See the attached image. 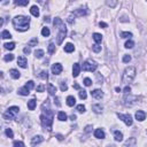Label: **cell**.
Here are the masks:
<instances>
[{
  "mask_svg": "<svg viewBox=\"0 0 147 147\" xmlns=\"http://www.w3.org/2000/svg\"><path fill=\"white\" fill-rule=\"evenodd\" d=\"M29 23H30V18L25 16H15L13 18L14 28L18 31H27L29 29Z\"/></svg>",
  "mask_w": 147,
  "mask_h": 147,
  "instance_id": "cell-1",
  "label": "cell"
},
{
  "mask_svg": "<svg viewBox=\"0 0 147 147\" xmlns=\"http://www.w3.org/2000/svg\"><path fill=\"white\" fill-rule=\"evenodd\" d=\"M53 24H54V27L59 29V35H57V44L60 45L62 40L66 38V35H67V28L64 25V23L62 22V20L59 17H55L54 21H53Z\"/></svg>",
  "mask_w": 147,
  "mask_h": 147,
  "instance_id": "cell-2",
  "label": "cell"
},
{
  "mask_svg": "<svg viewBox=\"0 0 147 147\" xmlns=\"http://www.w3.org/2000/svg\"><path fill=\"white\" fill-rule=\"evenodd\" d=\"M40 121H42L43 126L45 129H47L48 131H51L52 124H53V113H52L51 109L44 110V114L40 116Z\"/></svg>",
  "mask_w": 147,
  "mask_h": 147,
  "instance_id": "cell-3",
  "label": "cell"
},
{
  "mask_svg": "<svg viewBox=\"0 0 147 147\" xmlns=\"http://www.w3.org/2000/svg\"><path fill=\"white\" fill-rule=\"evenodd\" d=\"M135 77H136V68L135 67H128L123 72L122 82L124 84H129L135 79Z\"/></svg>",
  "mask_w": 147,
  "mask_h": 147,
  "instance_id": "cell-4",
  "label": "cell"
},
{
  "mask_svg": "<svg viewBox=\"0 0 147 147\" xmlns=\"http://www.w3.org/2000/svg\"><path fill=\"white\" fill-rule=\"evenodd\" d=\"M18 107L16 106H13V107H9L8 110L3 114V117H5V120H13L14 117L16 116V114H18Z\"/></svg>",
  "mask_w": 147,
  "mask_h": 147,
  "instance_id": "cell-5",
  "label": "cell"
},
{
  "mask_svg": "<svg viewBox=\"0 0 147 147\" xmlns=\"http://www.w3.org/2000/svg\"><path fill=\"white\" fill-rule=\"evenodd\" d=\"M97 68H98L97 62L92 60H86L83 63V70H85V71H96Z\"/></svg>",
  "mask_w": 147,
  "mask_h": 147,
  "instance_id": "cell-6",
  "label": "cell"
},
{
  "mask_svg": "<svg viewBox=\"0 0 147 147\" xmlns=\"http://www.w3.org/2000/svg\"><path fill=\"white\" fill-rule=\"evenodd\" d=\"M117 116H118V118L120 120H122L124 122V123L126 124L128 126H131L132 125V123H133V120H132V117H131V115H124V114H117Z\"/></svg>",
  "mask_w": 147,
  "mask_h": 147,
  "instance_id": "cell-7",
  "label": "cell"
},
{
  "mask_svg": "<svg viewBox=\"0 0 147 147\" xmlns=\"http://www.w3.org/2000/svg\"><path fill=\"white\" fill-rule=\"evenodd\" d=\"M125 102H124V105L125 106H132V105H135L136 102H137V100H138V98L137 97H131L129 94V97H125Z\"/></svg>",
  "mask_w": 147,
  "mask_h": 147,
  "instance_id": "cell-8",
  "label": "cell"
},
{
  "mask_svg": "<svg viewBox=\"0 0 147 147\" xmlns=\"http://www.w3.org/2000/svg\"><path fill=\"white\" fill-rule=\"evenodd\" d=\"M62 66H61L60 63H54L53 66H52V72L54 74V75H59V74H61V71H62Z\"/></svg>",
  "mask_w": 147,
  "mask_h": 147,
  "instance_id": "cell-9",
  "label": "cell"
},
{
  "mask_svg": "<svg viewBox=\"0 0 147 147\" xmlns=\"http://www.w3.org/2000/svg\"><path fill=\"white\" fill-rule=\"evenodd\" d=\"M91 96L93 98H96V99H101L102 97H103V92L101 90H99V89H97V90H93L91 92Z\"/></svg>",
  "mask_w": 147,
  "mask_h": 147,
  "instance_id": "cell-10",
  "label": "cell"
},
{
  "mask_svg": "<svg viewBox=\"0 0 147 147\" xmlns=\"http://www.w3.org/2000/svg\"><path fill=\"white\" fill-rule=\"evenodd\" d=\"M17 64L21 68H27V66H28V61H27V59L24 56H18V59H17Z\"/></svg>",
  "mask_w": 147,
  "mask_h": 147,
  "instance_id": "cell-11",
  "label": "cell"
},
{
  "mask_svg": "<svg viewBox=\"0 0 147 147\" xmlns=\"http://www.w3.org/2000/svg\"><path fill=\"white\" fill-rule=\"evenodd\" d=\"M79 72H81V66L78 63H74V66H72V76L77 77L79 75Z\"/></svg>",
  "mask_w": 147,
  "mask_h": 147,
  "instance_id": "cell-12",
  "label": "cell"
},
{
  "mask_svg": "<svg viewBox=\"0 0 147 147\" xmlns=\"http://www.w3.org/2000/svg\"><path fill=\"white\" fill-rule=\"evenodd\" d=\"M145 118H146V114H145L143 110H138L137 113H136V120L137 121H144Z\"/></svg>",
  "mask_w": 147,
  "mask_h": 147,
  "instance_id": "cell-13",
  "label": "cell"
},
{
  "mask_svg": "<svg viewBox=\"0 0 147 147\" xmlns=\"http://www.w3.org/2000/svg\"><path fill=\"white\" fill-rule=\"evenodd\" d=\"M94 137L98 139H103L105 138V132H103V130L97 129L96 131H94Z\"/></svg>",
  "mask_w": 147,
  "mask_h": 147,
  "instance_id": "cell-14",
  "label": "cell"
},
{
  "mask_svg": "<svg viewBox=\"0 0 147 147\" xmlns=\"http://www.w3.org/2000/svg\"><path fill=\"white\" fill-rule=\"evenodd\" d=\"M42 141H43V137H42V136H35V137L31 139V145L40 144Z\"/></svg>",
  "mask_w": 147,
  "mask_h": 147,
  "instance_id": "cell-15",
  "label": "cell"
},
{
  "mask_svg": "<svg viewBox=\"0 0 147 147\" xmlns=\"http://www.w3.org/2000/svg\"><path fill=\"white\" fill-rule=\"evenodd\" d=\"M87 14V10L86 9H83V8H79V9H77V10H75L74 12V15H76V16H83V15H86Z\"/></svg>",
  "mask_w": 147,
  "mask_h": 147,
  "instance_id": "cell-16",
  "label": "cell"
},
{
  "mask_svg": "<svg viewBox=\"0 0 147 147\" xmlns=\"http://www.w3.org/2000/svg\"><path fill=\"white\" fill-rule=\"evenodd\" d=\"M29 93H30V89H28L27 86H23L18 90V94H21V96H28Z\"/></svg>",
  "mask_w": 147,
  "mask_h": 147,
  "instance_id": "cell-17",
  "label": "cell"
},
{
  "mask_svg": "<svg viewBox=\"0 0 147 147\" xmlns=\"http://www.w3.org/2000/svg\"><path fill=\"white\" fill-rule=\"evenodd\" d=\"M47 90H48V93L51 94V96H55V92H56V87L54 86L53 84H49L47 85Z\"/></svg>",
  "mask_w": 147,
  "mask_h": 147,
  "instance_id": "cell-18",
  "label": "cell"
},
{
  "mask_svg": "<svg viewBox=\"0 0 147 147\" xmlns=\"http://www.w3.org/2000/svg\"><path fill=\"white\" fill-rule=\"evenodd\" d=\"M76 103V99H75V97H72V96H69L68 98H67V105L69 106V107H72V106Z\"/></svg>",
  "mask_w": 147,
  "mask_h": 147,
  "instance_id": "cell-19",
  "label": "cell"
},
{
  "mask_svg": "<svg viewBox=\"0 0 147 147\" xmlns=\"http://www.w3.org/2000/svg\"><path fill=\"white\" fill-rule=\"evenodd\" d=\"M74 49H75V46L72 45L71 43H68V44H66V46H64V51H66L67 53H71V52H74Z\"/></svg>",
  "mask_w": 147,
  "mask_h": 147,
  "instance_id": "cell-20",
  "label": "cell"
},
{
  "mask_svg": "<svg viewBox=\"0 0 147 147\" xmlns=\"http://www.w3.org/2000/svg\"><path fill=\"white\" fill-rule=\"evenodd\" d=\"M9 74H10V76H12L14 79H17V78H20V76H21L20 75V72H18L16 69H10L9 70Z\"/></svg>",
  "mask_w": 147,
  "mask_h": 147,
  "instance_id": "cell-21",
  "label": "cell"
},
{
  "mask_svg": "<svg viewBox=\"0 0 147 147\" xmlns=\"http://www.w3.org/2000/svg\"><path fill=\"white\" fill-rule=\"evenodd\" d=\"M30 13L35 16V17H38L39 16V8L37 6H32L31 7V9H30Z\"/></svg>",
  "mask_w": 147,
  "mask_h": 147,
  "instance_id": "cell-22",
  "label": "cell"
},
{
  "mask_svg": "<svg viewBox=\"0 0 147 147\" xmlns=\"http://www.w3.org/2000/svg\"><path fill=\"white\" fill-rule=\"evenodd\" d=\"M28 108L30 109V110H33V109L36 108V100L35 99H31L28 101Z\"/></svg>",
  "mask_w": 147,
  "mask_h": 147,
  "instance_id": "cell-23",
  "label": "cell"
},
{
  "mask_svg": "<svg viewBox=\"0 0 147 147\" xmlns=\"http://www.w3.org/2000/svg\"><path fill=\"white\" fill-rule=\"evenodd\" d=\"M93 39H94V42L97 44H100L102 42V36L100 33H93Z\"/></svg>",
  "mask_w": 147,
  "mask_h": 147,
  "instance_id": "cell-24",
  "label": "cell"
},
{
  "mask_svg": "<svg viewBox=\"0 0 147 147\" xmlns=\"http://www.w3.org/2000/svg\"><path fill=\"white\" fill-rule=\"evenodd\" d=\"M114 136H115V140H116V141H122V140H123V135H122V132L115 131L114 132Z\"/></svg>",
  "mask_w": 147,
  "mask_h": 147,
  "instance_id": "cell-25",
  "label": "cell"
},
{
  "mask_svg": "<svg viewBox=\"0 0 147 147\" xmlns=\"http://www.w3.org/2000/svg\"><path fill=\"white\" fill-rule=\"evenodd\" d=\"M14 2L17 6H27L29 3V0H14Z\"/></svg>",
  "mask_w": 147,
  "mask_h": 147,
  "instance_id": "cell-26",
  "label": "cell"
},
{
  "mask_svg": "<svg viewBox=\"0 0 147 147\" xmlns=\"http://www.w3.org/2000/svg\"><path fill=\"white\" fill-rule=\"evenodd\" d=\"M92 109L94 110V113H97V114H99V113H101L102 111V106L101 105H93V107H92Z\"/></svg>",
  "mask_w": 147,
  "mask_h": 147,
  "instance_id": "cell-27",
  "label": "cell"
},
{
  "mask_svg": "<svg viewBox=\"0 0 147 147\" xmlns=\"http://www.w3.org/2000/svg\"><path fill=\"white\" fill-rule=\"evenodd\" d=\"M57 118L59 121H67V115L66 113H63V111H59V114H57Z\"/></svg>",
  "mask_w": 147,
  "mask_h": 147,
  "instance_id": "cell-28",
  "label": "cell"
},
{
  "mask_svg": "<svg viewBox=\"0 0 147 147\" xmlns=\"http://www.w3.org/2000/svg\"><path fill=\"white\" fill-rule=\"evenodd\" d=\"M1 38L2 39H9V38H12V35H10V32H8V31L3 30L2 32H1Z\"/></svg>",
  "mask_w": 147,
  "mask_h": 147,
  "instance_id": "cell-29",
  "label": "cell"
},
{
  "mask_svg": "<svg viewBox=\"0 0 147 147\" xmlns=\"http://www.w3.org/2000/svg\"><path fill=\"white\" fill-rule=\"evenodd\" d=\"M106 3H107L109 7L114 8V7L117 5V0H106Z\"/></svg>",
  "mask_w": 147,
  "mask_h": 147,
  "instance_id": "cell-30",
  "label": "cell"
},
{
  "mask_svg": "<svg viewBox=\"0 0 147 147\" xmlns=\"http://www.w3.org/2000/svg\"><path fill=\"white\" fill-rule=\"evenodd\" d=\"M5 48H7V49H9V51H12V49H14L15 48V43H7V44H5Z\"/></svg>",
  "mask_w": 147,
  "mask_h": 147,
  "instance_id": "cell-31",
  "label": "cell"
},
{
  "mask_svg": "<svg viewBox=\"0 0 147 147\" xmlns=\"http://www.w3.org/2000/svg\"><path fill=\"white\" fill-rule=\"evenodd\" d=\"M55 52V45L53 43H49V45H48V53L49 54H53Z\"/></svg>",
  "mask_w": 147,
  "mask_h": 147,
  "instance_id": "cell-32",
  "label": "cell"
},
{
  "mask_svg": "<svg viewBox=\"0 0 147 147\" xmlns=\"http://www.w3.org/2000/svg\"><path fill=\"white\" fill-rule=\"evenodd\" d=\"M39 77L43 78V79H47V78H48L47 70H43V71H40V74H39Z\"/></svg>",
  "mask_w": 147,
  "mask_h": 147,
  "instance_id": "cell-33",
  "label": "cell"
},
{
  "mask_svg": "<svg viewBox=\"0 0 147 147\" xmlns=\"http://www.w3.org/2000/svg\"><path fill=\"white\" fill-rule=\"evenodd\" d=\"M35 55H36V57L40 59V57L44 56V51H43V49H36V52H35Z\"/></svg>",
  "mask_w": 147,
  "mask_h": 147,
  "instance_id": "cell-34",
  "label": "cell"
},
{
  "mask_svg": "<svg viewBox=\"0 0 147 147\" xmlns=\"http://www.w3.org/2000/svg\"><path fill=\"white\" fill-rule=\"evenodd\" d=\"M49 33H51V31H49V29L48 28H43V30H42V35L44 37H48L49 36Z\"/></svg>",
  "mask_w": 147,
  "mask_h": 147,
  "instance_id": "cell-35",
  "label": "cell"
},
{
  "mask_svg": "<svg viewBox=\"0 0 147 147\" xmlns=\"http://www.w3.org/2000/svg\"><path fill=\"white\" fill-rule=\"evenodd\" d=\"M92 49H93V52L99 53V52L101 51V46H100L99 44H94V45H92Z\"/></svg>",
  "mask_w": 147,
  "mask_h": 147,
  "instance_id": "cell-36",
  "label": "cell"
},
{
  "mask_svg": "<svg viewBox=\"0 0 147 147\" xmlns=\"http://www.w3.org/2000/svg\"><path fill=\"white\" fill-rule=\"evenodd\" d=\"M13 59H14V55L13 54H7L3 56V60L7 61V62H8V61H13Z\"/></svg>",
  "mask_w": 147,
  "mask_h": 147,
  "instance_id": "cell-37",
  "label": "cell"
},
{
  "mask_svg": "<svg viewBox=\"0 0 147 147\" xmlns=\"http://www.w3.org/2000/svg\"><path fill=\"white\" fill-rule=\"evenodd\" d=\"M86 97H87L86 91H84V90L79 91V98H81V99H86Z\"/></svg>",
  "mask_w": 147,
  "mask_h": 147,
  "instance_id": "cell-38",
  "label": "cell"
},
{
  "mask_svg": "<svg viewBox=\"0 0 147 147\" xmlns=\"http://www.w3.org/2000/svg\"><path fill=\"white\" fill-rule=\"evenodd\" d=\"M135 46V43L132 42V40H128V42L125 43V47L126 48H132Z\"/></svg>",
  "mask_w": 147,
  "mask_h": 147,
  "instance_id": "cell-39",
  "label": "cell"
},
{
  "mask_svg": "<svg viewBox=\"0 0 147 147\" xmlns=\"http://www.w3.org/2000/svg\"><path fill=\"white\" fill-rule=\"evenodd\" d=\"M121 37H122V38H130V37H132V33L131 32H122L121 33Z\"/></svg>",
  "mask_w": 147,
  "mask_h": 147,
  "instance_id": "cell-40",
  "label": "cell"
},
{
  "mask_svg": "<svg viewBox=\"0 0 147 147\" xmlns=\"http://www.w3.org/2000/svg\"><path fill=\"white\" fill-rule=\"evenodd\" d=\"M60 89H61V91H62V92H64V91H67L68 90V86H67V84L66 83H60Z\"/></svg>",
  "mask_w": 147,
  "mask_h": 147,
  "instance_id": "cell-41",
  "label": "cell"
},
{
  "mask_svg": "<svg viewBox=\"0 0 147 147\" xmlns=\"http://www.w3.org/2000/svg\"><path fill=\"white\" fill-rule=\"evenodd\" d=\"M76 109H77L79 113H84L85 111V106H83V105H78L77 107H76Z\"/></svg>",
  "mask_w": 147,
  "mask_h": 147,
  "instance_id": "cell-42",
  "label": "cell"
},
{
  "mask_svg": "<svg viewBox=\"0 0 147 147\" xmlns=\"http://www.w3.org/2000/svg\"><path fill=\"white\" fill-rule=\"evenodd\" d=\"M6 135L9 138H13V137H14V133H13L12 129H6Z\"/></svg>",
  "mask_w": 147,
  "mask_h": 147,
  "instance_id": "cell-43",
  "label": "cell"
},
{
  "mask_svg": "<svg viewBox=\"0 0 147 147\" xmlns=\"http://www.w3.org/2000/svg\"><path fill=\"white\" fill-rule=\"evenodd\" d=\"M25 86H27L28 89H30V90H31V89H33V87H35V83H33L32 81H29L27 84H25Z\"/></svg>",
  "mask_w": 147,
  "mask_h": 147,
  "instance_id": "cell-44",
  "label": "cell"
},
{
  "mask_svg": "<svg viewBox=\"0 0 147 147\" xmlns=\"http://www.w3.org/2000/svg\"><path fill=\"white\" fill-rule=\"evenodd\" d=\"M136 144V139L135 138H131L130 140H128L125 143V146H130V145H135Z\"/></svg>",
  "mask_w": 147,
  "mask_h": 147,
  "instance_id": "cell-45",
  "label": "cell"
},
{
  "mask_svg": "<svg viewBox=\"0 0 147 147\" xmlns=\"http://www.w3.org/2000/svg\"><path fill=\"white\" fill-rule=\"evenodd\" d=\"M130 61H131V56H130V55H124L123 56V62L128 63V62H130Z\"/></svg>",
  "mask_w": 147,
  "mask_h": 147,
  "instance_id": "cell-46",
  "label": "cell"
},
{
  "mask_svg": "<svg viewBox=\"0 0 147 147\" xmlns=\"http://www.w3.org/2000/svg\"><path fill=\"white\" fill-rule=\"evenodd\" d=\"M37 43H38L37 38H33L32 40H30V42H29V46H35V45H37Z\"/></svg>",
  "mask_w": 147,
  "mask_h": 147,
  "instance_id": "cell-47",
  "label": "cell"
},
{
  "mask_svg": "<svg viewBox=\"0 0 147 147\" xmlns=\"http://www.w3.org/2000/svg\"><path fill=\"white\" fill-rule=\"evenodd\" d=\"M84 84H85V86H90V85L92 84V81H91L90 78H85V79H84Z\"/></svg>",
  "mask_w": 147,
  "mask_h": 147,
  "instance_id": "cell-48",
  "label": "cell"
},
{
  "mask_svg": "<svg viewBox=\"0 0 147 147\" xmlns=\"http://www.w3.org/2000/svg\"><path fill=\"white\" fill-rule=\"evenodd\" d=\"M13 145L14 146H24V143H22V141H14Z\"/></svg>",
  "mask_w": 147,
  "mask_h": 147,
  "instance_id": "cell-49",
  "label": "cell"
},
{
  "mask_svg": "<svg viewBox=\"0 0 147 147\" xmlns=\"http://www.w3.org/2000/svg\"><path fill=\"white\" fill-rule=\"evenodd\" d=\"M44 90H45V86H44V85H39V86L37 87V92H43Z\"/></svg>",
  "mask_w": 147,
  "mask_h": 147,
  "instance_id": "cell-50",
  "label": "cell"
},
{
  "mask_svg": "<svg viewBox=\"0 0 147 147\" xmlns=\"http://www.w3.org/2000/svg\"><path fill=\"white\" fill-rule=\"evenodd\" d=\"M123 91H124V94H130V91H131V87H130V86H126Z\"/></svg>",
  "mask_w": 147,
  "mask_h": 147,
  "instance_id": "cell-51",
  "label": "cell"
},
{
  "mask_svg": "<svg viewBox=\"0 0 147 147\" xmlns=\"http://www.w3.org/2000/svg\"><path fill=\"white\" fill-rule=\"evenodd\" d=\"M23 52L25 53V54H30V52H31V49H30V47H25L23 49Z\"/></svg>",
  "mask_w": 147,
  "mask_h": 147,
  "instance_id": "cell-52",
  "label": "cell"
},
{
  "mask_svg": "<svg viewBox=\"0 0 147 147\" xmlns=\"http://www.w3.org/2000/svg\"><path fill=\"white\" fill-rule=\"evenodd\" d=\"M97 78H98V82H99V84L102 83V77L100 76V74H97Z\"/></svg>",
  "mask_w": 147,
  "mask_h": 147,
  "instance_id": "cell-53",
  "label": "cell"
},
{
  "mask_svg": "<svg viewBox=\"0 0 147 147\" xmlns=\"http://www.w3.org/2000/svg\"><path fill=\"white\" fill-rule=\"evenodd\" d=\"M91 129H92V125H87L86 128H85V132H86V133H89V132L91 131Z\"/></svg>",
  "mask_w": 147,
  "mask_h": 147,
  "instance_id": "cell-54",
  "label": "cell"
},
{
  "mask_svg": "<svg viewBox=\"0 0 147 147\" xmlns=\"http://www.w3.org/2000/svg\"><path fill=\"white\" fill-rule=\"evenodd\" d=\"M99 25H100L101 28H107V27H108V25H107V23H105V22H100Z\"/></svg>",
  "mask_w": 147,
  "mask_h": 147,
  "instance_id": "cell-55",
  "label": "cell"
},
{
  "mask_svg": "<svg viewBox=\"0 0 147 147\" xmlns=\"http://www.w3.org/2000/svg\"><path fill=\"white\" fill-rule=\"evenodd\" d=\"M59 100H60V99H59V98H55V99H54V101H56V106H60V105H61V103H60V101H59Z\"/></svg>",
  "mask_w": 147,
  "mask_h": 147,
  "instance_id": "cell-56",
  "label": "cell"
},
{
  "mask_svg": "<svg viewBox=\"0 0 147 147\" xmlns=\"http://www.w3.org/2000/svg\"><path fill=\"white\" fill-rule=\"evenodd\" d=\"M68 22H69V23H72V22H74V20H72V16H69V17H68Z\"/></svg>",
  "mask_w": 147,
  "mask_h": 147,
  "instance_id": "cell-57",
  "label": "cell"
},
{
  "mask_svg": "<svg viewBox=\"0 0 147 147\" xmlns=\"http://www.w3.org/2000/svg\"><path fill=\"white\" fill-rule=\"evenodd\" d=\"M37 1H38L39 3H42V5H44V3H45V0H37Z\"/></svg>",
  "mask_w": 147,
  "mask_h": 147,
  "instance_id": "cell-58",
  "label": "cell"
},
{
  "mask_svg": "<svg viewBox=\"0 0 147 147\" xmlns=\"http://www.w3.org/2000/svg\"><path fill=\"white\" fill-rule=\"evenodd\" d=\"M74 87H75L76 90H79V85L78 84H74Z\"/></svg>",
  "mask_w": 147,
  "mask_h": 147,
  "instance_id": "cell-59",
  "label": "cell"
},
{
  "mask_svg": "<svg viewBox=\"0 0 147 147\" xmlns=\"http://www.w3.org/2000/svg\"><path fill=\"white\" fill-rule=\"evenodd\" d=\"M70 118H71L72 121H75L76 120V115H71V116H70Z\"/></svg>",
  "mask_w": 147,
  "mask_h": 147,
  "instance_id": "cell-60",
  "label": "cell"
},
{
  "mask_svg": "<svg viewBox=\"0 0 147 147\" xmlns=\"http://www.w3.org/2000/svg\"><path fill=\"white\" fill-rule=\"evenodd\" d=\"M115 90H116V92H121V89H120V87H116Z\"/></svg>",
  "mask_w": 147,
  "mask_h": 147,
  "instance_id": "cell-61",
  "label": "cell"
}]
</instances>
